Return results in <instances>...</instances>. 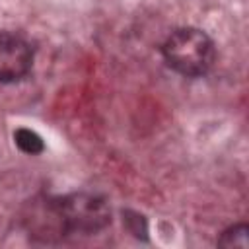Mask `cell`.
<instances>
[{"instance_id":"1","label":"cell","mask_w":249,"mask_h":249,"mask_svg":"<svg viewBox=\"0 0 249 249\" xmlns=\"http://www.w3.org/2000/svg\"><path fill=\"white\" fill-rule=\"evenodd\" d=\"M165 64L187 78H198L210 72L216 62L214 41L196 27H179L167 35L161 45Z\"/></svg>"},{"instance_id":"2","label":"cell","mask_w":249,"mask_h":249,"mask_svg":"<svg viewBox=\"0 0 249 249\" xmlns=\"http://www.w3.org/2000/svg\"><path fill=\"white\" fill-rule=\"evenodd\" d=\"M62 235L82 233L93 235L111 224V208L107 200L95 193H70L51 198Z\"/></svg>"},{"instance_id":"3","label":"cell","mask_w":249,"mask_h":249,"mask_svg":"<svg viewBox=\"0 0 249 249\" xmlns=\"http://www.w3.org/2000/svg\"><path fill=\"white\" fill-rule=\"evenodd\" d=\"M33 66L31 45L14 33H0V84L23 80Z\"/></svg>"},{"instance_id":"4","label":"cell","mask_w":249,"mask_h":249,"mask_svg":"<svg viewBox=\"0 0 249 249\" xmlns=\"http://www.w3.org/2000/svg\"><path fill=\"white\" fill-rule=\"evenodd\" d=\"M14 144L19 148V152H23L27 156H37V154H41L45 150L43 138L35 130L23 128V126L14 132Z\"/></svg>"},{"instance_id":"5","label":"cell","mask_w":249,"mask_h":249,"mask_svg":"<svg viewBox=\"0 0 249 249\" xmlns=\"http://www.w3.org/2000/svg\"><path fill=\"white\" fill-rule=\"evenodd\" d=\"M249 228L245 224H235V226H230L228 230L222 231L220 239H218V245L220 247H249Z\"/></svg>"},{"instance_id":"6","label":"cell","mask_w":249,"mask_h":249,"mask_svg":"<svg viewBox=\"0 0 249 249\" xmlns=\"http://www.w3.org/2000/svg\"><path fill=\"white\" fill-rule=\"evenodd\" d=\"M123 216H124V224H126L128 231H130L134 237H138V239H148V224H146L144 216H140V214H136V212H132V210L123 212Z\"/></svg>"}]
</instances>
